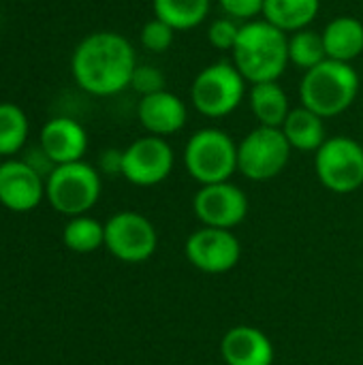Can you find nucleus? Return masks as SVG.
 <instances>
[{
  "instance_id": "1",
  "label": "nucleus",
  "mask_w": 363,
  "mask_h": 365,
  "mask_svg": "<svg viewBox=\"0 0 363 365\" xmlns=\"http://www.w3.org/2000/svg\"><path fill=\"white\" fill-rule=\"evenodd\" d=\"M137 56L126 36L98 30L79 41L71 58L75 83L94 96H113L131 86Z\"/></svg>"
},
{
  "instance_id": "2",
  "label": "nucleus",
  "mask_w": 363,
  "mask_h": 365,
  "mask_svg": "<svg viewBox=\"0 0 363 365\" xmlns=\"http://www.w3.org/2000/svg\"><path fill=\"white\" fill-rule=\"evenodd\" d=\"M231 56V62L250 86L278 81L289 66V34L265 19L242 24Z\"/></svg>"
},
{
  "instance_id": "3",
  "label": "nucleus",
  "mask_w": 363,
  "mask_h": 365,
  "mask_svg": "<svg viewBox=\"0 0 363 365\" xmlns=\"http://www.w3.org/2000/svg\"><path fill=\"white\" fill-rule=\"evenodd\" d=\"M359 73L349 62L323 60L319 66L304 73L300 83L302 107L317 115L336 118L344 113L359 94Z\"/></svg>"
},
{
  "instance_id": "4",
  "label": "nucleus",
  "mask_w": 363,
  "mask_h": 365,
  "mask_svg": "<svg viewBox=\"0 0 363 365\" xmlns=\"http://www.w3.org/2000/svg\"><path fill=\"white\" fill-rule=\"evenodd\" d=\"M184 167L201 186L229 182L237 171V143L220 128H201L186 141Z\"/></svg>"
},
{
  "instance_id": "5",
  "label": "nucleus",
  "mask_w": 363,
  "mask_h": 365,
  "mask_svg": "<svg viewBox=\"0 0 363 365\" xmlns=\"http://www.w3.org/2000/svg\"><path fill=\"white\" fill-rule=\"evenodd\" d=\"M246 79L233 62L220 60L197 73L190 83L193 107L205 118H225L233 113L246 94Z\"/></svg>"
},
{
  "instance_id": "6",
  "label": "nucleus",
  "mask_w": 363,
  "mask_h": 365,
  "mask_svg": "<svg viewBox=\"0 0 363 365\" xmlns=\"http://www.w3.org/2000/svg\"><path fill=\"white\" fill-rule=\"evenodd\" d=\"M45 197L49 205L64 216H86L101 197V175L83 160L58 165L47 175Z\"/></svg>"
},
{
  "instance_id": "7",
  "label": "nucleus",
  "mask_w": 363,
  "mask_h": 365,
  "mask_svg": "<svg viewBox=\"0 0 363 365\" xmlns=\"http://www.w3.org/2000/svg\"><path fill=\"white\" fill-rule=\"evenodd\" d=\"M315 169L319 182L338 195L355 192L363 186V145L359 141L338 135L315 152Z\"/></svg>"
},
{
  "instance_id": "8",
  "label": "nucleus",
  "mask_w": 363,
  "mask_h": 365,
  "mask_svg": "<svg viewBox=\"0 0 363 365\" xmlns=\"http://www.w3.org/2000/svg\"><path fill=\"white\" fill-rule=\"evenodd\" d=\"M291 150L282 128L257 126L237 145V171L252 182H267L289 165Z\"/></svg>"
},
{
  "instance_id": "9",
  "label": "nucleus",
  "mask_w": 363,
  "mask_h": 365,
  "mask_svg": "<svg viewBox=\"0 0 363 365\" xmlns=\"http://www.w3.org/2000/svg\"><path fill=\"white\" fill-rule=\"evenodd\" d=\"M107 250L124 263H143L158 248L154 225L137 212H120L105 225Z\"/></svg>"
},
{
  "instance_id": "10",
  "label": "nucleus",
  "mask_w": 363,
  "mask_h": 365,
  "mask_svg": "<svg viewBox=\"0 0 363 365\" xmlns=\"http://www.w3.org/2000/svg\"><path fill=\"white\" fill-rule=\"evenodd\" d=\"M173 171V150L163 137H141L124 150L122 175L135 186H156Z\"/></svg>"
},
{
  "instance_id": "11",
  "label": "nucleus",
  "mask_w": 363,
  "mask_h": 365,
  "mask_svg": "<svg viewBox=\"0 0 363 365\" xmlns=\"http://www.w3.org/2000/svg\"><path fill=\"white\" fill-rule=\"evenodd\" d=\"M184 252L193 267L205 274H225L240 263L242 244L229 229L203 227L186 240Z\"/></svg>"
},
{
  "instance_id": "12",
  "label": "nucleus",
  "mask_w": 363,
  "mask_h": 365,
  "mask_svg": "<svg viewBox=\"0 0 363 365\" xmlns=\"http://www.w3.org/2000/svg\"><path fill=\"white\" fill-rule=\"evenodd\" d=\"M197 218L212 229H233L248 214V199L244 190L231 182L201 186L193 201Z\"/></svg>"
},
{
  "instance_id": "13",
  "label": "nucleus",
  "mask_w": 363,
  "mask_h": 365,
  "mask_svg": "<svg viewBox=\"0 0 363 365\" xmlns=\"http://www.w3.org/2000/svg\"><path fill=\"white\" fill-rule=\"evenodd\" d=\"M45 195V182L26 160H4L0 165V203L11 212L34 210Z\"/></svg>"
},
{
  "instance_id": "14",
  "label": "nucleus",
  "mask_w": 363,
  "mask_h": 365,
  "mask_svg": "<svg viewBox=\"0 0 363 365\" xmlns=\"http://www.w3.org/2000/svg\"><path fill=\"white\" fill-rule=\"evenodd\" d=\"M39 145L56 167L68 165L83 158L88 150V135L83 126L73 118H51L41 128Z\"/></svg>"
},
{
  "instance_id": "15",
  "label": "nucleus",
  "mask_w": 363,
  "mask_h": 365,
  "mask_svg": "<svg viewBox=\"0 0 363 365\" xmlns=\"http://www.w3.org/2000/svg\"><path fill=\"white\" fill-rule=\"evenodd\" d=\"M141 126L154 135V137H167L173 133H180L186 126L188 109L186 103L173 94V92H156L150 96H141L139 109H137Z\"/></svg>"
},
{
  "instance_id": "16",
  "label": "nucleus",
  "mask_w": 363,
  "mask_h": 365,
  "mask_svg": "<svg viewBox=\"0 0 363 365\" xmlns=\"http://www.w3.org/2000/svg\"><path fill=\"white\" fill-rule=\"evenodd\" d=\"M220 355L227 365H274L276 351L272 340L257 327H231L223 342Z\"/></svg>"
},
{
  "instance_id": "17",
  "label": "nucleus",
  "mask_w": 363,
  "mask_h": 365,
  "mask_svg": "<svg viewBox=\"0 0 363 365\" xmlns=\"http://www.w3.org/2000/svg\"><path fill=\"white\" fill-rule=\"evenodd\" d=\"M321 34L329 60L351 64L363 53V24L353 15L334 17Z\"/></svg>"
},
{
  "instance_id": "18",
  "label": "nucleus",
  "mask_w": 363,
  "mask_h": 365,
  "mask_svg": "<svg viewBox=\"0 0 363 365\" xmlns=\"http://www.w3.org/2000/svg\"><path fill=\"white\" fill-rule=\"evenodd\" d=\"M248 105L259 126L282 128L287 115L291 113L289 96L278 81L252 83L248 90Z\"/></svg>"
},
{
  "instance_id": "19",
  "label": "nucleus",
  "mask_w": 363,
  "mask_h": 365,
  "mask_svg": "<svg viewBox=\"0 0 363 365\" xmlns=\"http://www.w3.org/2000/svg\"><path fill=\"white\" fill-rule=\"evenodd\" d=\"M289 145L297 152H317L325 141V120L306 107H295L282 124Z\"/></svg>"
},
{
  "instance_id": "20",
  "label": "nucleus",
  "mask_w": 363,
  "mask_h": 365,
  "mask_svg": "<svg viewBox=\"0 0 363 365\" xmlns=\"http://www.w3.org/2000/svg\"><path fill=\"white\" fill-rule=\"evenodd\" d=\"M321 9V0H265L263 19L287 34L308 28Z\"/></svg>"
},
{
  "instance_id": "21",
  "label": "nucleus",
  "mask_w": 363,
  "mask_h": 365,
  "mask_svg": "<svg viewBox=\"0 0 363 365\" xmlns=\"http://www.w3.org/2000/svg\"><path fill=\"white\" fill-rule=\"evenodd\" d=\"M154 17L167 21L175 32L201 26L212 9V0H152Z\"/></svg>"
},
{
  "instance_id": "22",
  "label": "nucleus",
  "mask_w": 363,
  "mask_h": 365,
  "mask_svg": "<svg viewBox=\"0 0 363 365\" xmlns=\"http://www.w3.org/2000/svg\"><path fill=\"white\" fill-rule=\"evenodd\" d=\"M323 60H327V51L321 32L304 28L289 34V64L306 73L319 66Z\"/></svg>"
},
{
  "instance_id": "23",
  "label": "nucleus",
  "mask_w": 363,
  "mask_h": 365,
  "mask_svg": "<svg viewBox=\"0 0 363 365\" xmlns=\"http://www.w3.org/2000/svg\"><path fill=\"white\" fill-rule=\"evenodd\" d=\"M64 246L73 252L88 255L105 246V225L90 216H75L62 231Z\"/></svg>"
},
{
  "instance_id": "24",
  "label": "nucleus",
  "mask_w": 363,
  "mask_h": 365,
  "mask_svg": "<svg viewBox=\"0 0 363 365\" xmlns=\"http://www.w3.org/2000/svg\"><path fill=\"white\" fill-rule=\"evenodd\" d=\"M28 118L21 107L0 103V156L17 154L28 141Z\"/></svg>"
},
{
  "instance_id": "25",
  "label": "nucleus",
  "mask_w": 363,
  "mask_h": 365,
  "mask_svg": "<svg viewBox=\"0 0 363 365\" xmlns=\"http://www.w3.org/2000/svg\"><path fill=\"white\" fill-rule=\"evenodd\" d=\"M173 34L175 30L167 21L152 17L141 28V45L152 53H165L173 43Z\"/></svg>"
},
{
  "instance_id": "26",
  "label": "nucleus",
  "mask_w": 363,
  "mask_h": 365,
  "mask_svg": "<svg viewBox=\"0 0 363 365\" xmlns=\"http://www.w3.org/2000/svg\"><path fill=\"white\" fill-rule=\"evenodd\" d=\"M240 30H242V24L225 15V17H218L210 24L208 41L218 51H233V47L240 38Z\"/></svg>"
},
{
  "instance_id": "27",
  "label": "nucleus",
  "mask_w": 363,
  "mask_h": 365,
  "mask_svg": "<svg viewBox=\"0 0 363 365\" xmlns=\"http://www.w3.org/2000/svg\"><path fill=\"white\" fill-rule=\"evenodd\" d=\"M165 86H167V79H165V73L160 68H156L152 64H137L133 71L128 88H133L141 96H150V94L163 92Z\"/></svg>"
},
{
  "instance_id": "28",
  "label": "nucleus",
  "mask_w": 363,
  "mask_h": 365,
  "mask_svg": "<svg viewBox=\"0 0 363 365\" xmlns=\"http://www.w3.org/2000/svg\"><path fill=\"white\" fill-rule=\"evenodd\" d=\"M265 0H218V6L223 13L240 24L255 21L259 15H263Z\"/></svg>"
},
{
  "instance_id": "29",
  "label": "nucleus",
  "mask_w": 363,
  "mask_h": 365,
  "mask_svg": "<svg viewBox=\"0 0 363 365\" xmlns=\"http://www.w3.org/2000/svg\"><path fill=\"white\" fill-rule=\"evenodd\" d=\"M122 160H124V150H105L98 158V167L107 175L122 173Z\"/></svg>"
},
{
  "instance_id": "30",
  "label": "nucleus",
  "mask_w": 363,
  "mask_h": 365,
  "mask_svg": "<svg viewBox=\"0 0 363 365\" xmlns=\"http://www.w3.org/2000/svg\"><path fill=\"white\" fill-rule=\"evenodd\" d=\"M0 165H2V163H0Z\"/></svg>"
}]
</instances>
